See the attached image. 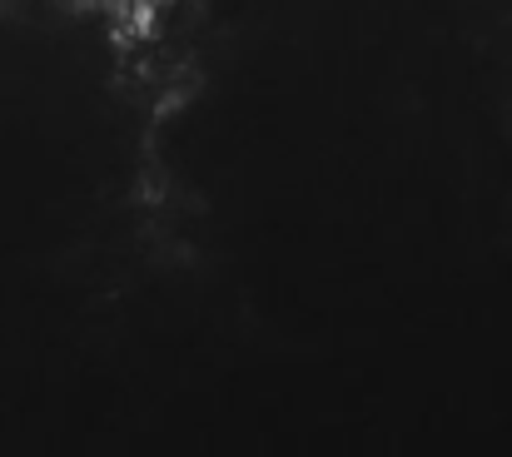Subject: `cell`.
<instances>
[{
	"instance_id": "6da1fadb",
	"label": "cell",
	"mask_w": 512,
	"mask_h": 457,
	"mask_svg": "<svg viewBox=\"0 0 512 457\" xmlns=\"http://www.w3.org/2000/svg\"><path fill=\"white\" fill-rule=\"evenodd\" d=\"M80 10L105 20V15H125V10H130V0H80Z\"/></svg>"
}]
</instances>
